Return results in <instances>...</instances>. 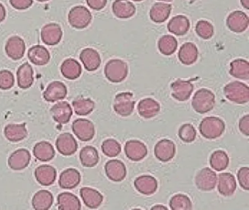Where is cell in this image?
<instances>
[{
    "instance_id": "6da1fadb",
    "label": "cell",
    "mask_w": 249,
    "mask_h": 210,
    "mask_svg": "<svg viewBox=\"0 0 249 210\" xmlns=\"http://www.w3.org/2000/svg\"><path fill=\"white\" fill-rule=\"evenodd\" d=\"M225 122L218 117H206L199 124V132L208 140H215L222 135L225 131Z\"/></svg>"
},
{
    "instance_id": "7a4b0ae2",
    "label": "cell",
    "mask_w": 249,
    "mask_h": 210,
    "mask_svg": "<svg viewBox=\"0 0 249 210\" xmlns=\"http://www.w3.org/2000/svg\"><path fill=\"white\" fill-rule=\"evenodd\" d=\"M226 98L230 102L239 105L249 102V88L241 82L234 81L226 85L224 88Z\"/></svg>"
},
{
    "instance_id": "3957f363",
    "label": "cell",
    "mask_w": 249,
    "mask_h": 210,
    "mask_svg": "<svg viewBox=\"0 0 249 210\" xmlns=\"http://www.w3.org/2000/svg\"><path fill=\"white\" fill-rule=\"evenodd\" d=\"M215 103L214 93L208 89L201 88L194 95L192 105L196 112L205 114L213 109Z\"/></svg>"
},
{
    "instance_id": "277c9868",
    "label": "cell",
    "mask_w": 249,
    "mask_h": 210,
    "mask_svg": "<svg viewBox=\"0 0 249 210\" xmlns=\"http://www.w3.org/2000/svg\"><path fill=\"white\" fill-rule=\"evenodd\" d=\"M128 65L121 59H111L106 64L104 72L106 78L111 83H121L128 75Z\"/></svg>"
},
{
    "instance_id": "5b68a950",
    "label": "cell",
    "mask_w": 249,
    "mask_h": 210,
    "mask_svg": "<svg viewBox=\"0 0 249 210\" xmlns=\"http://www.w3.org/2000/svg\"><path fill=\"white\" fill-rule=\"evenodd\" d=\"M92 20V15L87 7L82 5L75 6L68 14V21L71 26L76 29L88 27Z\"/></svg>"
},
{
    "instance_id": "8992f818",
    "label": "cell",
    "mask_w": 249,
    "mask_h": 210,
    "mask_svg": "<svg viewBox=\"0 0 249 210\" xmlns=\"http://www.w3.org/2000/svg\"><path fill=\"white\" fill-rule=\"evenodd\" d=\"M133 96V93L131 92L118 93L113 102L115 112L122 117L129 116L135 109V102Z\"/></svg>"
},
{
    "instance_id": "52a82bcc",
    "label": "cell",
    "mask_w": 249,
    "mask_h": 210,
    "mask_svg": "<svg viewBox=\"0 0 249 210\" xmlns=\"http://www.w3.org/2000/svg\"><path fill=\"white\" fill-rule=\"evenodd\" d=\"M72 129L78 140L83 141H90L95 134L94 123L85 118L75 120L72 124Z\"/></svg>"
},
{
    "instance_id": "ba28073f",
    "label": "cell",
    "mask_w": 249,
    "mask_h": 210,
    "mask_svg": "<svg viewBox=\"0 0 249 210\" xmlns=\"http://www.w3.org/2000/svg\"><path fill=\"white\" fill-rule=\"evenodd\" d=\"M216 182V174L208 167L201 169L195 176V184L196 188L200 191H212L215 188Z\"/></svg>"
},
{
    "instance_id": "9c48e42d",
    "label": "cell",
    "mask_w": 249,
    "mask_h": 210,
    "mask_svg": "<svg viewBox=\"0 0 249 210\" xmlns=\"http://www.w3.org/2000/svg\"><path fill=\"white\" fill-rule=\"evenodd\" d=\"M226 23L231 32L242 33L249 27V19L244 12L235 10L229 15Z\"/></svg>"
},
{
    "instance_id": "30bf717a",
    "label": "cell",
    "mask_w": 249,
    "mask_h": 210,
    "mask_svg": "<svg viewBox=\"0 0 249 210\" xmlns=\"http://www.w3.org/2000/svg\"><path fill=\"white\" fill-rule=\"evenodd\" d=\"M56 147L62 156H71L76 153L78 144L72 134L63 133L56 139Z\"/></svg>"
},
{
    "instance_id": "8fae6325",
    "label": "cell",
    "mask_w": 249,
    "mask_h": 210,
    "mask_svg": "<svg viewBox=\"0 0 249 210\" xmlns=\"http://www.w3.org/2000/svg\"><path fill=\"white\" fill-rule=\"evenodd\" d=\"M176 144L172 140L163 139L156 144L154 155L160 161L168 162L175 157Z\"/></svg>"
},
{
    "instance_id": "7c38bea8",
    "label": "cell",
    "mask_w": 249,
    "mask_h": 210,
    "mask_svg": "<svg viewBox=\"0 0 249 210\" xmlns=\"http://www.w3.org/2000/svg\"><path fill=\"white\" fill-rule=\"evenodd\" d=\"M62 28L56 23H48L41 29L42 41L50 46L58 45L62 39Z\"/></svg>"
},
{
    "instance_id": "4fadbf2b",
    "label": "cell",
    "mask_w": 249,
    "mask_h": 210,
    "mask_svg": "<svg viewBox=\"0 0 249 210\" xmlns=\"http://www.w3.org/2000/svg\"><path fill=\"white\" fill-rule=\"evenodd\" d=\"M125 154L132 161L142 160L148 154V149L142 141L131 140L126 141L124 147Z\"/></svg>"
},
{
    "instance_id": "5bb4252c",
    "label": "cell",
    "mask_w": 249,
    "mask_h": 210,
    "mask_svg": "<svg viewBox=\"0 0 249 210\" xmlns=\"http://www.w3.org/2000/svg\"><path fill=\"white\" fill-rule=\"evenodd\" d=\"M26 45L24 39L18 36H13L7 41L5 52L14 61L21 59L25 53Z\"/></svg>"
},
{
    "instance_id": "9a60e30c",
    "label": "cell",
    "mask_w": 249,
    "mask_h": 210,
    "mask_svg": "<svg viewBox=\"0 0 249 210\" xmlns=\"http://www.w3.org/2000/svg\"><path fill=\"white\" fill-rule=\"evenodd\" d=\"M106 176L113 182H121L126 176V168L120 160H110L105 165Z\"/></svg>"
},
{
    "instance_id": "2e32d148",
    "label": "cell",
    "mask_w": 249,
    "mask_h": 210,
    "mask_svg": "<svg viewBox=\"0 0 249 210\" xmlns=\"http://www.w3.org/2000/svg\"><path fill=\"white\" fill-rule=\"evenodd\" d=\"M31 155L25 148H20L14 151L8 158V166L14 171L26 169L30 164Z\"/></svg>"
},
{
    "instance_id": "e0dca14e",
    "label": "cell",
    "mask_w": 249,
    "mask_h": 210,
    "mask_svg": "<svg viewBox=\"0 0 249 210\" xmlns=\"http://www.w3.org/2000/svg\"><path fill=\"white\" fill-rule=\"evenodd\" d=\"M172 96L179 102H185L190 98L194 90V86L190 81L177 80L171 86Z\"/></svg>"
},
{
    "instance_id": "ac0fdd59",
    "label": "cell",
    "mask_w": 249,
    "mask_h": 210,
    "mask_svg": "<svg viewBox=\"0 0 249 210\" xmlns=\"http://www.w3.org/2000/svg\"><path fill=\"white\" fill-rule=\"evenodd\" d=\"M67 94L68 89L65 84L60 81H53L48 86L43 96L46 102H55L65 99Z\"/></svg>"
},
{
    "instance_id": "d6986e66",
    "label": "cell",
    "mask_w": 249,
    "mask_h": 210,
    "mask_svg": "<svg viewBox=\"0 0 249 210\" xmlns=\"http://www.w3.org/2000/svg\"><path fill=\"white\" fill-rule=\"evenodd\" d=\"M53 121L59 124H67L71 121L72 109L68 102H60L52 106L51 109Z\"/></svg>"
},
{
    "instance_id": "ffe728a7",
    "label": "cell",
    "mask_w": 249,
    "mask_h": 210,
    "mask_svg": "<svg viewBox=\"0 0 249 210\" xmlns=\"http://www.w3.org/2000/svg\"><path fill=\"white\" fill-rule=\"evenodd\" d=\"M134 185L138 192L145 195H152L156 192L158 188L157 179L151 175H142L138 176L135 179Z\"/></svg>"
},
{
    "instance_id": "44dd1931",
    "label": "cell",
    "mask_w": 249,
    "mask_h": 210,
    "mask_svg": "<svg viewBox=\"0 0 249 210\" xmlns=\"http://www.w3.org/2000/svg\"><path fill=\"white\" fill-rule=\"evenodd\" d=\"M56 169L50 165H41L35 171L36 180L43 186H50L56 179Z\"/></svg>"
},
{
    "instance_id": "7402d4cb",
    "label": "cell",
    "mask_w": 249,
    "mask_h": 210,
    "mask_svg": "<svg viewBox=\"0 0 249 210\" xmlns=\"http://www.w3.org/2000/svg\"><path fill=\"white\" fill-rule=\"evenodd\" d=\"M80 60L84 64L86 70L89 71H94L99 69L101 64V57L100 53L93 48H85L80 54Z\"/></svg>"
},
{
    "instance_id": "603a6c76",
    "label": "cell",
    "mask_w": 249,
    "mask_h": 210,
    "mask_svg": "<svg viewBox=\"0 0 249 210\" xmlns=\"http://www.w3.org/2000/svg\"><path fill=\"white\" fill-rule=\"evenodd\" d=\"M81 180V175L73 168L65 169L59 176V185L62 189H73L76 188Z\"/></svg>"
},
{
    "instance_id": "cb8c5ba5",
    "label": "cell",
    "mask_w": 249,
    "mask_h": 210,
    "mask_svg": "<svg viewBox=\"0 0 249 210\" xmlns=\"http://www.w3.org/2000/svg\"><path fill=\"white\" fill-rule=\"evenodd\" d=\"M80 195L84 204L90 209H97L103 202V195L94 188L84 187L80 190Z\"/></svg>"
},
{
    "instance_id": "d4e9b609",
    "label": "cell",
    "mask_w": 249,
    "mask_h": 210,
    "mask_svg": "<svg viewBox=\"0 0 249 210\" xmlns=\"http://www.w3.org/2000/svg\"><path fill=\"white\" fill-rule=\"evenodd\" d=\"M112 10L115 16L120 19L130 18L136 13V7L129 0H115Z\"/></svg>"
},
{
    "instance_id": "484cf974",
    "label": "cell",
    "mask_w": 249,
    "mask_h": 210,
    "mask_svg": "<svg viewBox=\"0 0 249 210\" xmlns=\"http://www.w3.org/2000/svg\"><path fill=\"white\" fill-rule=\"evenodd\" d=\"M189 29L190 21L186 16L183 15H178L172 18L167 24L169 32L176 36H183L189 32Z\"/></svg>"
},
{
    "instance_id": "4316f807",
    "label": "cell",
    "mask_w": 249,
    "mask_h": 210,
    "mask_svg": "<svg viewBox=\"0 0 249 210\" xmlns=\"http://www.w3.org/2000/svg\"><path fill=\"white\" fill-rule=\"evenodd\" d=\"M5 138L11 142L22 141L28 135L26 123H10L4 128Z\"/></svg>"
},
{
    "instance_id": "83f0119b",
    "label": "cell",
    "mask_w": 249,
    "mask_h": 210,
    "mask_svg": "<svg viewBox=\"0 0 249 210\" xmlns=\"http://www.w3.org/2000/svg\"><path fill=\"white\" fill-rule=\"evenodd\" d=\"M237 182L234 175L229 172L221 173L218 175V190L224 196H230L235 192Z\"/></svg>"
},
{
    "instance_id": "f1b7e54d",
    "label": "cell",
    "mask_w": 249,
    "mask_h": 210,
    "mask_svg": "<svg viewBox=\"0 0 249 210\" xmlns=\"http://www.w3.org/2000/svg\"><path fill=\"white\" fill-rule=\"evenodd\" d=\"M160 108V103L151 98L142 99L138 105V113L145 119H151L158 115Z\"/></svg>"
},
{
    "instance_id": "f546056e",
    "label": "cell",
    "mask_w": 249,
    "mask_h": 210,
    "mask_svg": "<svg viewBox=\"0 0 249 210\" xmlns=\"http://www.w3.org/2000/svg\"><path fill=\"white\" fill-rule=\"evenodd\" d=\"M17 83L21 89H28L34 83V71L28 62L20 66L17 70Z\"/></svg>"
},
{
    "instance_id": "4dcf8cb0",
    "label": "cell",
    "mask_w": 249,
    "mask_h": 210,
    "mask_svg": "<svg viewBox=\"0 0 249 210\" xmlns=\"http://www.w3.org/2000/svg\"><path fill=\"white\" fill-rule=\"evenodd\" d=\"M28 58L35 65L44 66L50 61V52L42 45H34L28 51Z\"/></svg>"
},
{
    "instance_id": "1f68e13d",
    "label": "cell",
    "mask_w": 249,
    "mask_h": 210,
    "mask_svg": "<svg viewBox=\"0 0 249 210\" xmlns=\"http://www.w3.org/2000/svg\"><path fill=\"white\" fill-rule=\"evenodd\" d=\"M172 5L164 2H157L150 10V18L156 23L165 22L171 13Z\"/></svg>"
},
{
    "instance_id": "d6a6232c",
    "label": "cell",
    "mask_w": 249,
    "mask_h": 210,
    "mask_svg": "<svg viewBox=\"0 0 249 210\" xmlns=\"http://www.w3.org/2000/svg\"><path fill=\"white\" fill-rule=\"evenodd\" d=\"M178 59L184 65L195 64L198 58V49L195 44L186 42L179 49Z\"/></svg>"
},
{
    "instance_id": "836d02e7",
    "label": "cell",
    "mask_w": 249,
    "mask_h": 210,
    "mask_svg": "<svg viewBox=\"0 0 249 210\" xmlns=\"http://www.w3.org/2000/svg\"><path fill=\"white\" fill-rule=\"evenodd\" d=\"M53 195L47 190L37 191L32 200L33 208L36 210H48L52 207Z\"/></svg>"
},
{
    "instance_id": "e575fe53",
    "label": "cell",
    "mask_w": 249,
    "mask_h": 210,
    "mask_svg": "<svg viewBox=\"0 0 249 210\" xmlns=\"http://www.w3.org/2000/svg\"><path fill=\"white\" fill-rule=\"evenodd\" d=\"M61 72L68 80H76L82 73V67L77 60L68 58L61 66Z\"/></svg>"
},
{
    "instance_id": "d590c367",
    "label": "cell",
    "mask_w": 249,
    "mask_h": 210,
    "mask_svg": "<svg viewBox=\"0 0 249 210\" xmlns=\"http://www.w3.org/2000/svg\"><path fill=\"white\" fill-rule=\"evenodd\" d=\"M33 154L37 160L43 162L52 160L54 158L55 150L49 141H42L37 143L33 148Z\"/></svg>"
},
{
    "instance_id": "8d00e7d4",
    "label": "cell",
    "mask_w": 249,
    "mask_h": 210,
    "mask_svg": "<svg viewBox=\"0 0 249 210\" xmlns=\"http://www.w3.org/2000/svg\"><path fill=\"white\" fill-rule=\"evenodd\" d=\"M58 209L64 210H80L81 209L79 198L69 192H62L57 197Z\"/></svg>"
},
{
    "instance_id": "74e56055",
    "label": "cell",
    "mask_w": 249,
    "mask_h": 210,
    "mask_svg": "<svg viewBox=\"0 0 249 210\" xmlns=\"http://www.w3.org/2000/svg\"><path fill=\"white\" fill-rule=\"evenodd\" d=\"M79 157L81 164L84 167H94L100 160L98 151L93 146L88 145L83 147L80 152Z\"/></svg>"
},
{
    "instance_id": "f35d334b",
    "label": "cell",
    "mask_w": 249,
    "mask_h": 210,
    "mask_svg": "<svg viewBox=\"0 0 249 210\" xmlns=\"http://www.w3.org/2000/svg\"><path fill=\"white\" fill-rule=\"evenodd\" d=\"M230 74L235 78L249 79V63L243 58H237L230 63Z\"/></svg>"
},
{
    "instance_id": "ab89813d",
    "label": "cell",
    "mask_w": 249,
    "mask_h": 210,
    "mask_svg": "<svg viewBox=\"0 0 249 210\" xmlns=\"http://www.w3.org/2000/svg\"><path fill=\"white\" fill-rule=\"evenodd\" d=\"M230 158L224 150H215L210 158V164L212 169L217 172H221L228 167Z\"/></svg>"
},
{
    "instance_id": "60d3db41",
    "label": "cell",
    "mask_w": 249,
    "mask_h": 210,
    "mask_svg": "<svg viewBox=\"0 0 249 210\" xmlns=\"http://www.w3.org/2000/svg\"><path fill=\"white\" fill-rule=\"evenodd\" d=\"M160 52L164 55H171L178 48V40L172 35H164L158 41Z\"/></svg>"
},
{
    "instance_id": "b9f144b4",
    "label": "cell",
    "mask_w": 249,
    "mask_h": 210,
    "mask_svg": "<svg viewBox=\"0 0 249 210\" xmlns=\"http://www.w3.org/2000/svg\"><path fill=\"white\" fill-rule=\"evenodd\" d=\"M72 106L75 114L80 116L89 115L95 107V103L91 99H77L72 102Z\"/></svg>"
},
{
    "instance_id": "7bdbcfd3",
    "label": "cell",
    "mask_w": 249,
    "mask_h": 210,
    "mask_svg": "<svg viewBox=\"0 0 249 210\" xmlns=\"http://www.w3.org/2000/svg\"><path fill=\"white\" fill-rule=\"evenodd\" d=\"M170 207L173 210H189L192 209V203L187 195L176 194L170 200Z\"/></svg>"
},
{
    "instance_id": "ee69618b",
    "label": "cell",
    "mask_w": 249,
    "mask_h": 210,
    "mask_svg": "<svg viewBox=\"0 0 249 210\" xmlns=\"http://www.w3.org/2000/svg\"><path fill=\"white\" fill-rule=\"evenodd\" d=\"M102 150L107 157L114 158L120 154L122 147L119 141L114 139H107L102 144Z\"/></svg>"
},
{
    "instance_id": "f6af8a7d",
    "label": "cell",
    "mask_w": 249,
    "mask_h": 210,
    "mask_svg": "<svg viewBox=\"0 0 249 210\" xmlns=\"http://www.w3.org/2000/svg\"><path fill=\"white\" fill-rule=\"evenodd\" d=\"M196 35L203 39H209L214 35V27L208 20H200L195 27Z\"/></svg>"
},
{
    "instance_id": "bcb514c9",
    "label": "cell",
    "mask_w": 249,
    "mask_h": 210,
    "mask_svg": "<svg viewBox=\"0 0 249 210\" xmlns=\"http://www.w3.org/2000/svg\"><path fill=\"white\" fill-rule=\"evenodd\" d=\"M178 137L183 142H193L196 137V129L192 124H183L179 128Z\"/></svg>"
},
{
    "instance_id": "7dc6e473",
    "label": "cell",
    "mask_w": 249,
    "mask_h": 210,
    "mask_svg": "<svg viewBox=\"0 0 249 210\" xmlns=\"http://www.w3.org/2000/svg\"><path fill=\"white\" fill-rule=\"evenodd\" d=\"M15 83L14 74L9 70H3L0 71V89L9 90Z\"/></svg>"
},
{
    "instance_id": "c3c4849f",
    "label": "cell",
    "mask_w": 249,
    "mask_h": 210,
    "mask_svg": "<svg viewBox=\"0 0 249 210\" xmlns=\"http://www.w3.org/2000/svg\"><path fill=\"white\" fill-rule=\"evenodd\" d=\"M237 179L240 187L245 191L249 190V168L242 167L237 172Z\"/></svg>"
},
{
    "instance_id": "681fc988",
    "label": "cell",
    "mask_w": 249,
    "mask_h": 210,
    "mask_svg": "<svg viewBox=\"0 0 249 210\" xmlns=\"http://www.w3.org/2000/svg\"><path fill=\"white\" fill-rule=\"evenodd\" d=\"M13 7L17 10H27L33 4V0H10Z\"/></svg>"
},
{
    "instance_id": "f907efd6",
    "label": "cell",
    "mask_w": 249,
    "mask_h": 210,
    "mask_svg": "<svg viewBox=\"0 0 249 210\" xmlns=\"http://www.w3.org/2000/svg\"><path fill=\"white\" fill-rule=\"evenodd\" d=\"M239 129L246 137L249 136V115H246L239 121Z\"/></svg>"
},
{
    "instance_id": "816d5d0a",
    "label": "cell",
    "mask_w": 249,
    "mask_h": 210,
    "mask_svg": "<svg viewBox=\"0 0 249 210\" xmlns=\"http://www.w3.org/2000/svg\"><path fill=\"white\" fill-rule=\"evenodd\" d=\"M87 4L94 10H103L107 3V0H87Z\"/></svg>"
},
{
    "instance_id": "f5cc1de1",
    "label": "cell",
    "mask_w": 249,
    "mask_h": 210,
    "mask_svg": "<svg viewBox=\"0 0 249 210\" xmlns=\"http://www.w3.org/2000/svg\"><path fill=\"white\" fill-rule=\"evenodd\" d=\"M6 18V10L3 4L0 3V23L3 21Z\"/></svg>"
},
{
    "instance_id": "db71d44e",
    "label": "cell",
    "mask_w": 249,
    "mask_h": 210,
    "mask_svg": "<svg viewBox=\"0 0 249 210\" xmlns=\"http://www.w3.org/2000/svg\"><path fill=\"white\" fill-rule=\"evenodd\" d=\"M240 3H241L242 6L246 10L249 9V0H240Z\"/></svg>"
},
{
    "instance_id": "11a10c76",
    "label": "cell",
    "mask_w": 249,
    "mask_h": 210,
    "mask_svg": "<svg viewBox=\"0 0 249 210\" xmlns=\"http://www.w3.org/2000/svg\"><path fill=\"white\" fill-rule=\"evenodd\" d=\"M151 209H152V210H167V207L162 205H156Z\"/></svg>"
},
{
    "instance_id": "9f6ffc18",
    "label": "cell",
    "mask_w": 249,
    "mask_h": 210,
    "mask_svg": "<svg viewBox=\"0 0 249 210\" xmlns=\"http://www.w3.org/2000/svg\"><path fill=\"white\" fill-rule=\"evenodd\" d=\"M159 1H172L173 0H159Z\"/></svg>"
},
{
    "instance_id": "6f0895ef",
    "label": "cell",
    "mask_w": 249,
    "mask_h": 210,
    "mask_svg": "<svg viewBox=\"0 0 249 210\" xmlns=\"http://www.w3.org/2000/svg\"><path fill=\"white\" fill-rule=\"evenodd\" d=\"M37 1H40V2H43V1H49V0H37Z\"/></svg>"
},
{
    "instance_id": "680465c9",
    "label": "cell",
    "mask_w": 249,
    "mask_h": 210,
    "mask_svg": "<svg viewBox=\"0 0 249 210\" xmlns=\"http://www.w3.org/2000/svg\"><path fill=\"white\" fill-rule=\"evenodd\" d=\"M133 1H143V0H133Z\"/></svg>"
},
{
    "instance_id": "91938a15",
    "label": "cell",
    "mask_w": 249,
    "mask_h": 210,
    "mask_svg": "<svg viewBox=\"0 0 249 210\" xmlns=\"http://www.w3.org/2000/svg\"><path fill=\"white\" fill-rule=\"evenodd\" d=\"M189 1H196V0H189Z\"/></svg>"
}]
</instances>
